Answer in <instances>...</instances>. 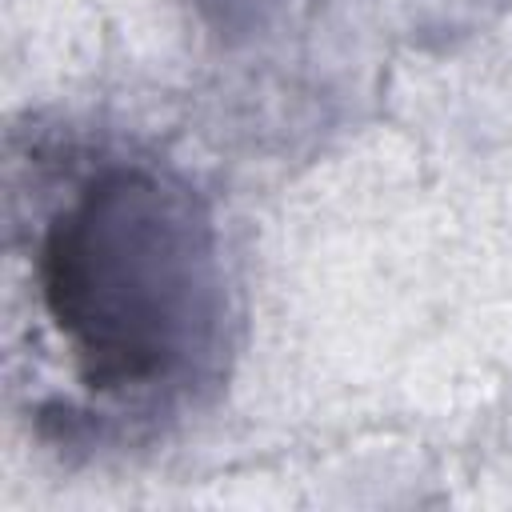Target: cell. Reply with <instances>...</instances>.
Returning <instances> with one entry per match:
<instances>
[{
	"instance_id": "obj_1",
	"label": "cell",
	"mask_w": 512,
	"mask_h": 512,
	"mask_svg": "<svg viewBox=\"0 0 512 512\" xmlns=\"http://www.w3.org/2000/svg\"><path fill=\"white\" fill-rule=\"evenodd\" d=\"M12 248L32 292V348L56 392L44 424L140 440L192 412L224 372L232 300L196 188L120 148L36 144Z\"/></svg>"
}]
</instances>
